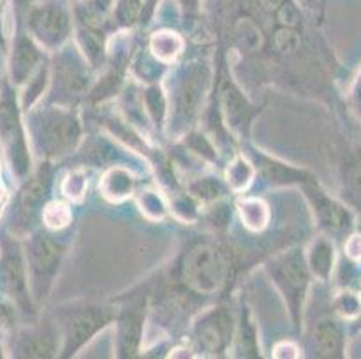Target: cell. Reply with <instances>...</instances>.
I'll return each mask as SVG.
<instances>
[{
  "label": "cell",
  "instance_id": "cell-1",
  "mask_svg": "<svg viewBox=\"0 0 361 359\" xmlns=\"http://www.w3.org/2000/svg\"><path fill=\"white\" fill-rule=\"evenodd\" d=\"M0 140L8 154L13 173L18 178H24L31 166V160H29L27 144H25L15 99L9 90H4L0 95Z\"/></svg>",
  "mask_w": 361,
  "mask_h": 359
},
{
  "label": "cell",
  "instance_id": "cell-2",
  "mask_svg": "<svg viewBox=\"0 0 361 359\" xmlns=\"http://www.w3.org/2000/svg\"><path fill=\"white\" fill-rule=\"evenodd\" d=\"M274 275L277 279V284L281 286L282 293L286 295L288 302L291 305V311L298 318L300 305L306 296L307 286H310L311 272L307 261L300 252H291L275 264Z\"/></svg>",
  "mask_w": 361,
  "mask_h": 359
},
{
  "label": "cell",
  "instance_id": "cell-3",
  "mask_svg": "<svg viewBox=\"0 0 361 359\" xmlns=\"http://www.w3.org/2000/svg\"><path fill=\"white\" fill-rule=\"evenodd\" d=\"M306 193L307 197L311 200V205H313V210L317 214V219L322 229H326L333 236H347V233L353 232V210L347 209L343 203L324 193L318 187V183L314 182V178L306 182Z\"/></svg>",
  "mask_w": 361,
  "mask_h": 359
},
{
  "label": "cell",
  "instance_id": "cell-4",
  "mask_svg": "<svg viewBox=\"0 0 361 359\" xmlns=\"http://www.w3.org/2000/svg\"><path fill=\"white\" fill-rule=\"evenodd\" d=\"M185 276L195 289L214 293L225 279V264L211 246H198L187 255Z\"/></svg>",
  "mask_w": 361,
  "mask_h": 359
},
{
  "label": "cell",
  "instance_id": "cell-5",
  "mask_svg": "<svg viewBox=\"0 0 361 359\" xmlns=\"http://www.w3.org/2000/svg\"><path fill=\"white\" fill-rule=\"evenodd\" d=\"M42 144L51 154L71 151L80 138V124L67 111H49L42 121Z\"/></svg>",
  "mask_w": 361,
  "mask_h": 359
},
{
  "label": "cell",
  "instance_id": "cell-6",
  "mask_svg": "<svg viewBox=\"0 0 361 359\" xmlns=\"http://www.w3.org/2000/svg\"><path fill=\"white\" fill-rule=\"evenodd\" d=\"M61 259V248L51 237H35L29 245V268L36 288L49 284Z\"/></svg>",
  "mask_w": 361,
  "mask_h": 359
},
{
  "label": "cell",
  "instance_id": "cell-7",
  "mask_svg": "<svg viewBox=\"0 0 361 359\" xmlns=\"http://www.w3.org/2000/svg\"><path fill=\"white\" fill-rule=\"evenodd\" d=\"M2 269H4L6 288L9 295L27 311L29 293H27V275H25L24 259H22L20 248L15 243H6L2 252Z\"/></svg>",
  "mask_w": 361,
  "mask_h": 359
},
{
  "label": "cell",
  "instance_id": "cell-8",
  "mask_svg": "<svg viewBox=\"0 0 361 359\" xmlns=\"http://www.w3.org/2000/svg\"><path fill=\"white\" fill-rule=\"evenodd\" d=\"M31 28L35 35L47 45L60 44L67 36L68 18L67 13L60 6L49 4L44 8H38L31 13Z\"/></svg>",
  "mask_w": 361,
  "mask_h": 359
},
{
  "label": "cell",
  "instance_id": "cell-9",
  "mask_svg": "<svg viewBox=\"0 0 361 359\" xmlns=\"http://www.w3.org/2000/svg\"><path fill=\"white\" fill-rule=\"evenodd\" d=\"M49 185H51V171L45 166L20 190V196H18V202H16L15 216L18 225H27L29 221H32L36 210L40 209L42 202L47 196Z\"/></svg>",
  "mask_w": 361,
  "mask_h": 359
},
{
  "label": "cell",
  "instance_id": "cell-10",
  "mask_svg": "<svg viewBox=\"0 0 361 359\" xmlns=\"http://www.w3.org/2000/svg\"><path fill=\"white\" fill-rule=\"evenodd\" d=\"M108 316L104 315V311L99 309H88V311L80 312L72 320L71 329H68V345L67 351L72 348H78L85 340H88L97 329L103 327L106 324Z\"/></svg>",
  "mask_w": 361,
  "mask_h": 359
},
{
  "label": "cell",
  "instance_id": "cell-11",
  "mask_svg": "<svg viewBox=\"0 0 361 359\" xmlns=\"http://www.w3.org/2000/svg\"><path fill=\"white\" fill-rule=\"evenodd\" d=\"M314 348H317L318 355L324 358H340L343 355V332H341L340 325L333 320H322L314 329Z\"/></svg>",
  "mask_w": 361,
  "mask_h": 359
},
{
  "label": "cell",
  "instance_id": "cell-12",
  "mask_svg": "<svg viewBox=\"0 0 361 359\" xmlns=\"http://www.w3.org/2000/svg\"><path fill=\"white\" fill-rule=\"evenodd\" d=\"M307 266L310 272L320 281H327L333 273L334 266V246L327 241L326 237H320L311 245L310 255H307Z\"/></svg>",
  "mask_w": 361,
  "mask_h": 359
},
{
  "label": "cell",
  "instance_id": "cell-13",
  "mask_svg": "<svg viewBox=\"0 0 361 359\" xmlns=\"http://www.w3.org/2000/svg\"><path fill=\"white\" fill-rule=\"evenodd\" d=\"M38 61V52L27 38H20L16 44L11 59V75L15 83H22L29 78L31 71Z\"/></svg>",
  "mask_w": 361,
  "mask_h": 359
},
{
  "label": "cell",
  "instance_id": "cell-14",
  "mask_svg": "<svg viewBox=\"0 0 361 359\" xmlns=\"http://www.w3.org/2000/svg\"><path fill=\"white\" fill-rule=\"evenodd\" d=\"M226 320H223L221 315H214L211 318H207L202 325L198 327V341L205 351H219L225 343L226 329L225 324Z\"/></svg>",
  "mask_w": 361,
  "mask_h": 359
},
{
  "label": "cell",
  "instance_id": "cell-15",
  "mask_svg": "<svg viewBox=\"0 0 361 359\" xmlns=\"http://www.w3.org/2000/svg\"><path fill=\"white\" fill-rule=\"evenodd\" d=\"M101 189H103L104 196L119 202L123 197L130 196L133 190V176L124 169H111L104 176Z\"/></svg>",
  "mask_w": 361,
  "mask_h": 359
},
{
  "label": "cell",
  "instance_id": "cell-16",
  "mask_svg": "<svg viewBox=\"0 0 361 359\" xmlns=\"http://www.w3.org/2000/svg\"><path fill=\"white\" fill-rule=\"evenodd\" d=\"M343 178H345L343 182L349 190L350 200L361 209V150L347 158L345 167H343Z\"/></svg>",
  "mask_w": 361,
  "mask_h": 359
},
{
  "label": "cell",
  "instance_id": "cell-17",
  "mask_svg": "<svg viewBox=\"0 0 361 359\" xmlns=\"http://www.w3.org/2000/svg\"><path fill=\"white\" fill-rule=\"evenodd\" d=\"M239 210H241V217L245 225L252 230H262L268 223V209L262 202L259 200H246L239 205Z\"/></svg>",
  "mask_w": 361,
  "mask_h": 359
},
{
  "label": "cell",
  "instance_id": "cell-18",
  "mask_svg": "<svg viewBox=\"0 0 361 359\" xmlns=\"http://www.w3.org/2000/svg\"><path fill=\"white\" fill-rule=\"evenodd\" d=\"M151 49L155 52V56L162 61H171L178 56L180 49H182V39L173 32H160L151 42Z\"/></svg>",
  "mask_w": 361,
  "mask_h": 359
},
{
  "label": "cell",
  "instance_id": "cell-19",
  "mask_svg": "<svg viewBox=\"0 0 361 359\" xmlns=\"http://www.w3.org/2000/svg\"><path fill=\"white\" fill-rule=\"evenodd\" d=\"M202 85L203 79L200 74L189 75V79L183 81L182 92H180V103L178 108L183 111V114H191L196 108L200 101V94H202Z\"/></svg>",
  "mask_w": 361,
  "mask_h": 359
},
{
  "label": "cell",
  "instance_id": "cell-20",
  "mask_svg": "<svg viewBox=\"0 0 361 359\" xmlns=\"http://www.w3.org/2000/svg\"><path fill=\"white\" fill-rule=\"evenodd\" d=\"M20 352L27 358H51L54 352V340L49 334H36L22 343Z\"/></svg>",
  "mask_w": 361,
  "mask_h": 359
},
{
  "label": "cell",
  "instance_id": "cell-21",
  "mask_svg": "<svg viewBox=\"0 0 361 359\" xmlns=\"http://www.w3.org/2000/svg\"><path fill=\"white\" fill-rule=\"evenodd\" d=\"M235 38H238L239 45L246 51H255L261 45V32H259L257 25L252 24L250 20H241L235 29Z\"/></svg>",
  "mask_w": 361,
  "mask_h": 359
},
{
  "label": "cell",
  "instance_id": "cell-22",
  "mask_svg": "<svg viewBox=\"0 0 361 359\" xmlns=\"http://www.w3.org/2000/svg\"><path fill=\"white\" fill-rule=\"evenodd\" d=\"M252 176H254V169L246 160L238 158L231 167H228V183L234 187L235 190L245 189L250 183Z\"/></svg>",
  "mask_w": 361,
  "mask_h": 359
},
{
  "label": "cell",
  "instance_id": "cell-23",
  "mask_svg": "<svg viewBox=\"0 0 361 359\" xmlns=\"http://www.w3.org/2000/svg\"><path fill=\"white\" fill-rule=\"evenodd\" d=\"M44 221L49 229H63L71 221V210L63 203H51L44 210Z\"/></svg>",
  "mask_w": 361,
  "mask_h": 359
},
{
  "label": "cell",
  "instance_id": "cell-24",
  "mask_svg": "<svg viewBox=\"0 0 361 359\" xmlns=\"http://www.w3.org/2000/svg\"><path fill=\"white\" fill-rule=\"evenodd\" d=\"M334 308H336L338 315H341L343 318H354L361 312V300L356 293L343 291L334 302Z\"/></svg>",
  "mask_w": 361,
  "mask_h": 359
},
{
  "label": "cell",
  "instance_id": "cell-25",
  "mask_svg": "<svg viewBox=\"0 0 361 359\" xmlns=\"http://www.w3.org/2000/svg\"><path fill=\"white\" fill-rule=\"evenodd\" d=\"M85 190H87V176L83 171H74L72 174H68L63 183V193L72 200H80Z\"/></svg>",
  "mask_w": 361,
  "mask_h": 359
},
{
  "label": "cell",
  "instance_id": "cell-26",
  "mask_svg": "<svg viewBox=\"0 0 361 359\" xmlns=\"http://www.w3.org/2000/svg\"><path fill=\"white\" fill-rule=\"evenodd\" d=\"M300 45V36L293 29H281L275 36V47L282 52H291Z\"/></svg>",
  "mask_w": 361,
  "mask_h": 359
},
{
  "label": "cell",
  "instance_id": "cell-27",
  "mask_svg": "<svg viewBox=\"0 0 361 359\" xmlns=\"http://www.w3.org/2000/svg\"><path fill=\"white\" fill-rule=\"evenodd\" d=\"M146 101L153 117H155L157 121H162L164 111H166V103H164L162 92H160L159 88H149L146 94Z\"/></svg>",
  "mask_w": 361,
  "mask_h": 359
},
{
  "label": "cell",
  "instance_id": "cell-28",
  "mask_svg": "<svg viewBox=\"0 0 361 359\" xmlns=\"http://www.w3.org/2000/svg\"><path fill=\"white\" fill-rule=\"evenodd\" d=\"M140 334V325L137 318H130L128 322H124L123 327V343L126 347V351H133L135 348L137 340H139Z\"/></svg>",
  "mask_w": 361,
  "mask_h": 359
},
{
  "label": "cell",
  "instance_id": "cell-29",
  "mask_svg": "<svg viewBox=\"0 0 361 359\" xmlns=\"http://www.w3.org/2000/svg\"><path fill=\"white\" fill-rule=\"evenodd\" d=\"M45 78H47L45 71H40L38 72V75H36L31 83H29L27 90H25L24 107H29V104H32L36 99L40 97V94L44 92V88H45Z\"/></svg>",
  "mask_w": 361,
  "mask_h": 359
},
{
  "label": "cell",
  "instance_id": "cell-30",
  "mask_svg": "<svg viewBox=\"0 0 361 359\" xmlns=\"http://www.w3.org/2000/svg\"><path fill=\"white\" fill-rule=\"evenodd\" d=\"M191 193L202 200H212L219 194V185L212 178H207V180H200L198 183H195L191 187Z\"/></svg>",
  "mask_w": 361,
  "mask_h": 359
},
{
  "label": "cell",
  "instance_id": "cell-31",
  "mask_svg": "<svg viewBox=\"0 0 361 359\" xmlns=\"http://www.w3.org/2000/svg\"><path fill=\"white\" fill-rule=\"evenodd\" d=\"M140 205H142L144 212L151 217H160L164 214V205L155 193L144 194V196L140 197Z\"/></svg>",
  "mask_w": 361,
  "mask_h": 359
},
{
  "label": "cell",
  "instance_id": "cell-32",
  "mask_svg": "<svg viewBox=\"0 0 361 359\" xmlns=\"http://www.w3.org/2000/svg\"><path fill=\"white\" fill-rule=\"evenodd\" d=\"M350 103H353V108L357 111V115H361V71L354 81L353 90H350Z\"/></svg>",
  "mask_w": 361,
  "mask_h": 359
},
{
  "label": "cell",
  "instance_id": "cell-33",
  "mask_svg": "<svg viewBox=\"0 0 361 359\" xmlns=\"http://www.w3.org/2000/svg\"><path fill=\"white\" fill-rule=\"evenodd\" d=\"M281 2H282V0H261V4L264 6L266 9L279 8V6H281Z\"/></svg>",
  "mask_w": 361,
  "mask_h": 359
},
{
  "label": "cell",
  "instance_id": "cell-34",
  "mask_svg": "<svg viewBox=\"0 0 361 359\" xmlns=\"http://www.w3.org/2000/svg\"><path fill=\"white\" fill-rule=\"evenodd\" d=\"M4 197V187H2V176H0V200Z\"/></svg>",
  "mask_w": 361,
  "mask_h": 359
}]
</instances>
